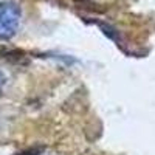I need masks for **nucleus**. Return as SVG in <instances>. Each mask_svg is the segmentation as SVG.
Instances as JSON below:
<instances>
[{
    "label": "nucleus",
    "mask_w": 155,
    "mask_h": 155,
    "mask_svg": "<svg viewBox=\"0 0 155 155\" xmlns=\"http://www.w3.org/2000/svg\"><path fill=\"white\" fill-rule=\"evenodd\" d=\"M20 22V11L14 3H0V39H9L16 34Z\"/></svg>",
    "instance_id": "1"
},
{
    "label": "nucleus",
    "mask_w": 155,
    "mask_h": 155,
    "mask_svg": "<svg viewBox=\"0 0 155 155\" xmlns=\"http://www.w3.org/2000/svg\"><path fill=\"white\" fill-rule=\"evenodd\" d=\"M3 85H5V76H3V73H2V71H0V92H2Z\"/></svg>",
    "instance_id": "2"
}]
</instances>
